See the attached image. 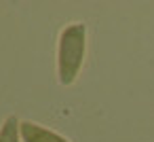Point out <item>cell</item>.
Returning <instances> with one entry per match:
<instances>
[{"label": "cell", "mask_w": 154, "mask_h": 142, "mask_svg": "<svg viewBox=\"0 0 154 142\" xmlns=\"http://www.w3.org/2000/svg\"><path fill=\"white\" fill-rule=\"evenodd\" d=\"M19 134H21L23 142H70L63 136H59L38 123H32V121H23L19 125Z\"/></svg>", "instance_id": "cell-2"}, {"label": "cell", "mask_w": 154, "mask_h": 142, "mask_svg": "<svg viewBox=\"0 0 154 142\" xmlns=\"http://www.w3.org/2000/svg\"><path fill=\"white\" fill-rule=\"evenodd\" d=\"M87 53V26L72 24L61 30L57 47V74L61 85H72L80 74Z\"/></svg>", "instance_id": "cell-1"}, {"label": "cell", "mask_w": 154, "mask_h": 142, "mask_svg": "<svg viewBox=\"0 0 154 142\" xmlns=\"http://www.w3.org/2000/svg\"><path fill=\"white\" fill-rule=\"evenodd\" d=\"M19 125L21 123L17 121V117H7V121L0 127V142H19Z\"/></svg>", "instance_id": "cell-3"}]
</instances>
